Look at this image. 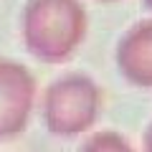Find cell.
<instances>
[{
    "mask_svg": "<svg viewBox=\"0 0 152 152\" xmlns=\"http://www.w3.org/2000/svg\"><path fill=\"white\" fill-rule=\"evenodd\" d=\"M31 86L23 69H15V64L0 61V137L15 134L23 129L26 119V91Z\"/></svg>",
    "mask_w": 152,
    "mask_h": 152,
    "instance_id": "6da1fadb",
    "label": "cell"
}]
</instances>
